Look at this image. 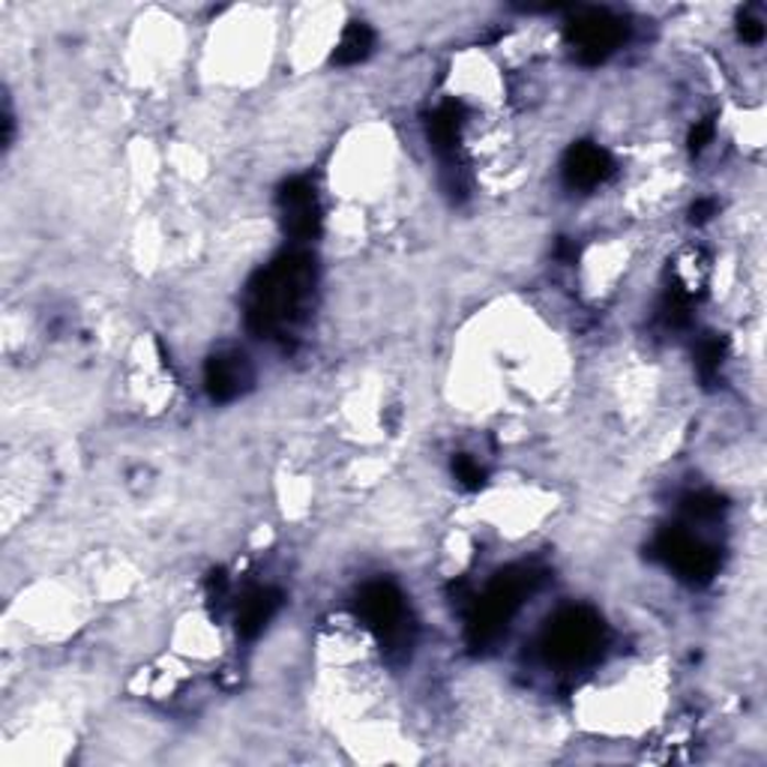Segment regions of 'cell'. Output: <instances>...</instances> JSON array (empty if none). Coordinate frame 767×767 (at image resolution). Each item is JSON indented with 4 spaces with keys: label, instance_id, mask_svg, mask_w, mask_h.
Segmentation results:
<instances>
[{
    "label": "cell",
    "instance_id": "6da1fadb",
    "mask_svg": "<svg viewBox=\"0 0 767 767\" xmlns=\"http://www.w3.org/2000/svg\"><path fill=\"white\" fill-rule=\"evenodd\" d=\"M315 291V258L285 252L249 282L246 327L256 336L277 339L306 318Z\"/></svg>",
    "mask_w": 767,
    "mask_h": 767
},
{
    "label": "cell",
    "instance_id": "7a4b0ae2",
    "mask_svg": "<svg viewBox=\"0 0 767 767\" xmlns=\"http://www.w3.org/2000/svg\"><path fill=\"white\" fill-rule=\"evenodd\" d=\"M540 582H543V573H537L531 567L500 569L498 576L492 578L486 594L471 606V614H467V645L474 647V651L489 647L507 630V621L522 606L525 597L534 594Z\"/></svg>",
    "mask_w": 767,
    "mask_h": 767
},
{
    "label": "cell",
    "instance_id": "3957f363",
    "mask_svg": "<svg viewBox=\"0 0 767 767\" xmlns=\"http://www.w3.org/2000/svg\"><path fill=\"white\" fill-rule=\"evenodd\" d=\"M602 642H606V627H602L600 614L585 606H573L549 618L540 647H543L545 659L552 663L578 666L600 654Z\"/></svg>",
    "mask_w": 767,
    "mask_h": 767
},
{
    "label": "cell",
    "instance_id": "277c9868",
    "mask_svg": "<svg viewBox=\"0 0 767 767\" xmlns=\"http://www.w3.org/2000/svg\"><path fill=\"white\" fill-rule=\"evenodd\" d=\"M567 40L585 67H597L627 40V22L606 10H582L567 24Z\"/></svg>",
    "mask_w": 767,
    "mask_h": 767
},
{
    "label": "cell",
    "instance_id": "5b68a950",
    "mask_svg": "<svg viewBox=\"0 0 767 767\" xmlns=\"http://www.w3.org/2000/svg\"><path fill=\"white\" fill-rule=\"evenodd\" d=\"M357 609L363 614V621L379 633L381 645H402L408 639V609L405 597L396 585L390 582H372L360 590Z\"/></svg>",
    "mask_w": 767,
    "mask_h": 767
},
{
    "label": "cell",
    "instance_id": "8992f818",
    "mask_svg": "<svg viewBox=\"0 0 767 767\" xmlns=\"http://www.w3.org/2000/svg\"><path fill=\"white\" fill-rule=\"evenodd\" d=\"M651 557L663 561L678 576H684L687 582H699V585L711 582L717 567H720V557H717L713 549L699 543L696 537L684 534V531H672V528L656 537L654 545H651Z\"/></svg>",
    "mask_w": 767,
    "mask_h": 767
},
{
    "label": "cell",
    "instance_id": "52a82bcc",
    "mask_svg": "<svg viewBox=\"0 0 767 767\" xmlns=\"http://www.w3.org/2000/svg\"><path fill=\"white\" fill-rule=\"evenodd\" d=\"M282 225L294 240H312L322 232V211L315 201V190L306 178H291L279 187Z\"/></svg>",
    "mask_w": 767,
    "mask_h": 767
},
{
    "label": "cell",
    "instance_id": "ba28073f",
    "mask_svg": "<svg viewBox=\"0 0 767 767\" xmlns=\"http://www.w3.org/2000/svg\"><path fill=\"white\" fill-rule=\"evenodd\" d=\"M204 387L211 393L213 402H234L252 387V366L244 354L225 351L213 354L204 366Z\"/></svg>",
    "mask_w": 767,
    "mask_h": 767
},
{
    "label": "cell",
    "instance_id": "9c48e42d",
    "mask_svg": "<svg viewBox=\"0 0 767 767\" xmlns=\"http://www.w3.org/2000/svg\"><path fill=\"white\" fill-rule=\"evenodd\" d=\"M561 168H564V183L569 190H594V187H600L602 180L612 178L614 162L602 147L590 145V142H578V145L569 147Z\"/></svg>",
    "mask_w": 767,
    "mask_h": 767
},
{
    "label": "cell",
    "instance_id": "30bf717a",
    "mask_svg": "<svg viewBox=\"0 0 767 767\" xmlns=\"http://www.w3.org/2000/svg\"><path fill=\"white\" fill-rule=\"evenodd\" d=\"M279 606H282V594H279V590H249L244 597V602L237 606V633L244 635V639H256V635L268 627L270 618L279 612Z\"/></svg>",
    "mask_w": 767,
    "mask_h": 767
},
{
    "label": "cell",
    "instance_id": "8fae6325",
    "mask_svg": "<svg viewBox=\"0 0 767 767\" xmlns=\"http://www.w3.org/2000/svg\"><path fill=\"white\" fill-rule=\"evenodd\" d=\"M462 117H465L462 102H444L438 112H432V117L426 123V135H429V142H432L438 154H450L456 147Z\"/></svg>",
    "mask_w": 767,
    "mask_h": 767
},
{
    "label": "cell",
    "instance_id": "7c38bea8",
    "mask_svg": "<svg viewBox=\"0 0 767 767\" xmlns=\"http://www.w3.org/2000/svg\"><path fill=\"white\" fill-rule=\"evenodd\" d=\"M372 48H375L372 27L363 22H351L346 27L342 40H339V45H336L334 64H339V67H354V64H360V60H366V57L372 55Z\"/></svg>",
    "mask_w": 767,
    "mask_h": 767
},
{
    "label": "cell",
    "instance_id": "4fadbf2b",
    "mask_svg": "<svg viewBox=\"0 0 767 767\" xmlns=\"http://www.w3.org/2000/svg\"><path fill=\"white\" fill-rule=\"evenodd\" d=\"M723 354H725V342L720 339V336H708V339H701L699 351H696V369H699L701 381H708V384H711V381L717 379L720 363H723Z\"/></svg>",
    "mask_w": 767,
    "mask_h": 767
},
{
    "label": "cell",
    "instance_id": "5bb4252c",
    "mask_svg": "<svg viewBox=\"0 0 767 767\" xmlns=\"http://www.w3.org/2000/svg\"><path fill=\"white\" fill-rule=\"evenodd\" d=\"M659 318L672 324V327H680V324L690 322V291H684V285L668 289L666 301L659 306Z\"/></svg>",
    "mask_w": 767,
    "mask_h": 767
},
{
    "label": "cell",
    "instance_id": "9a60e30c",
    "mask_svg": "<svg viewBox=\"0 0 767 767\" xmlns=\"http://www.w3.org/2000/svg\"><path fill=\"white\" fill-rule=\"evenodd\" d=\"M684 510L696 516V519H713L725 510V500L720 495H711V492H699V495H690L684 500Z\"/></svg>",
    "mask_w": 767,
    "mask_h": 767
},
{
    "label": "cell",
    "instance_id": "2e32d148",
    "mask_svg": "<svg viewBox=\"0 0 767 767\" xmlns=\"http://www.w3.org/2000/svg\"><path fill=\"white\" fill-rule=\"evenodd\" d=\"M453 474H456L459 486H465L467 492L483 489V483H486V474H483V467H480L477 462H474V459H467V456L453 459Z\"/></svg>",
    "mask_w": 767,
    "mask_h": 767
},
{
    "label": "cell",
    "instance_id": "e0dca14e",
    "mask_svg": "<svg viewBox=\"0 0 767 767\" xmlns=\"http://www.w3.org/2000/svg\"><path fill=\"white\" fill-rule=\"evenodd\" d=\"M713 138V121H701L692 126L690 133V150L692 154H701L704 150V145Z\"/></svg>",
    "mask_w": 767,
    "mask_h": 767
},
{
    "label": "cell",
    "instance_id": "ac0fdd59",
    "mask_svg": "<svg viewBox=\"0 0 767 767\" xmlns=\"http://www.w3.org/2000/svg\"><path fill=\"white\" fill-rule=\"evenodd\" d=\"M713 213H717V201H713V199H701V201H696V204H692V207H690V219L696 225H701V223H708Z\"/></svg>",
    "mask_w": 767,
    "mask_h": 767
},
{
    "label": "cell",
    "instance_id": "d6986e66",
    "mask_svg": "<svg viewBox=\"0 0 767 767\" xmlns=\"http://www.w3.org/2000/svg\"><path fill=\"white\" fill-rule=\"evenodd\" d=\"M741 36H744V43H762L765 27L758 22H749V19H741Z\"/></svg>",
    "mask_w": 767,
    "mask_h": 767
},
{
    "label": "cell",
    "instance_id": "ffe728a7",
    "mask_svg": "<svg viewBox=\"0 0 767 767\" xmlns=\"http://www.w3.org/2000/svg\"><path fill=\"white\" fill-rule=\"evenodd\" d=\"M578 249L573 244H567V240H561L557 244V258H564V261H576Z\"/></svg>",
    "mask_w": 767,
    "mask_h": 767
}]
</instances>
